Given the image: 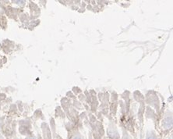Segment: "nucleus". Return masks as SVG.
Here are the masks:
<instances>
[{
	"label": "nucleus",
	"mask_w": 173,
	"mask_h": 139,
	"mask_svg": "<svg viewBox=\"0 0 173 139\" xmlns=\"http://www.w3.org/2000/svg\"><path fill=\"white\" fill-rule=\"evenodd\" d=\"M147 139H156V138L154 137V135H152V134H151V135H149V136H148Z\"/></svg>",
	"instance_id": "nucleus-1"
},
{
	"label": "nucleus",
	"mask_w": 173,
	"mask_h": 139,
	"mask_svg": "<svg viewBox=\"0 0 173 139\" xmlns=\"http://www.w3.org/2000/svg\"><path fill=\"white\" fill-rule=\"evenodd\" d=\"M72 139H83L80 136H76V137H74V138H73Z\"/></svg>",
	"instance_id": "nucleus-2"
},
{
	"label": "nucleus",
	"mask_w": 173,
	"mask_h": 139,
	"mask_svg": "<svg viewBox=\"0 0 173 139\" xmlns=\"http://www.w3.org/2000/svg\"><path fill=\"white\" fill-rule=\"evenodd\" d=\"M27 139H35V138H27Z\"/></svg>",
	"instance_id": "nucleus-3"
}]
</instances>
